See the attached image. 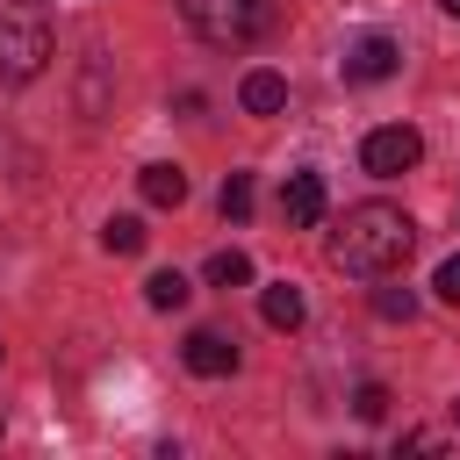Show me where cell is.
Listing matches in <instances>:
<instances>
[{"label": "cell", "mask_w": 460, "mask_h": 460, "mask_svg": "<svg viewBox=\"0 0 460 460\" xmlns=\"http://www.w3.org/2000/svg\"><path fill=\"white\" fill-rule=\"evenodd\" d=\"M410 244H417V223H410L395 201H359V208H345V223L331 230V259H338L345 273H359V280L395 273V266L410 259Z\"/></svg>", "instance_id": "6da1fadb"}, {"label": "cell", "mask_w": 460, "mask_h": 460, "mask_svg": "<svg viewBox=\"0 0 460 460\" xmlns=\"http://www.w3.org/2000/svg\"><path fill=\"white\" fill-rule=\"evenodd\" d=\"M43 65H50L43 0H0V86H29Z\"/></svg>", "instance_id": "7a4b0ae2"}, {"label": "cell", "mask_w": 460, "mask_h": 460, "mask_svg": "<svg viewBox=\"0 0 460 460\" xmlns=\"http://www.w3.org/2000/svg\"><path fill=\"white\" fill-rule=\"evenodd\" d=\"M180 22L216 50H244L273 29V0H180Z\"/></svg>", "instance_id": "3957f363"}, {"label": "cell", "mask_w": 460, "mask_h": 460, "mask_svg": "<svg viewBox=\"0 0 460 460\" xmlns=\"http://www.w3.org/2000/svg\"><path fill=\"white\" fill-rule=\"evenodd\" d=\"M424 158V137L410 129V122H388V129H374L367 144H359V165L374 172V180H395V172H410Z\"/></svg>", "instance_id": "277c9868"}, {"label": "cell", "mask_w": 460, "mask_h": 460, "mask_svg": "<svg viewBox=\"0 0 460 460\" xmlns=\"http://www.w3.org/2000/svg\"><path fill=\"white\" fill-rule=\"evenodd\" d=\"M395 58H402V50H395L388 36H359V43L345 50V79H352V86H374V79L395 72Z\"/></svg>", "instance_id": "5b68a950"}, {"label": "cell", "mask_w": 460, "mask_h": 460, "mask_svg": "<svg viewBox=\"0 0 460 460\" xmlns=\"http://www.w3.org/2000/svg\"><path fill=\"white\" fill-rule=\"evenodd\" d=\"M280 216H288L295 230L323 223V172H288V187H280Z\"/></svg>", "instance_id": "8992f818"}, {"label": "cell", "mask_w": 460, "mask_h": 460, "mask_svg": "<svg viewBox=\"0 0 460 460\" xmlns=\"http://www.w3.org/2000/svg\"><path fill=\"white\" fill-rule=\"evenodd\" d=\"M180 359H187L194 374H208V381H216V374H230V367H237V345H230L223 331H194V338L180 345Z\"/></svg>", "instance_id": "52a82bcc"}, {"label": "cell", "mask_w": 460, "mask_h": 460, "mask_svg": "<svg viewBox=\"0 0 460 460\" xmlns=\"http://www.w3.org/2000/svg\"><path fill=\"white\" fill-rule=\"evenodd\" d=\"M237 101H244V115H280V108H288V79H280V72H244Z\"/></svg>", "instance_id": "ba28073f"}, {"label": "cell", "mask_w": 460, "mask_h": 460, "mask_svg": "<svg viewBox=\"0 0 460 460\" xmlns=\"http://www.w3.org/2000/svg\"><path fill=\"white\" fill-rule=\"evenodd\" d=\"M259 316H266L273 331H295V323L309 316V302H302V288H295V280H273V288L259 295Z\"/></svg>", "instance_id": "9c48e42d"}, {"label": "cell", "mask_w": 460, "mask_h": 460, "mask_svg": "<svg viewBox=\"0 0 460 460\" xmlns=\"http://www.w3.org/2000/svg\"><path fill=\"white\" fill-rule=\"evenodd\" d=\"M144 201L151 208H180L187 201V172L180 165H144Z\"/></svg>", "instance_id": "30bf717a"}, {"label": "cell", "mask_w": 460, "mask_h": 460, "mask_svg": "<svg viewBox=\"0 0 460 460\" xmlns=\"http://www.w3.org/2000/svg\"><path fill=\"white\" fill-rule=\"evenodd\" d=\"M101 244L129 259V252H144V223H137V216H108V223H101Z\"/></svg>", "instance_id": "8fae6325"}, {"label": "cell", "mask_w": 460, "mask_h": 460, "mask_svg": "<svg viewBox=\"0 0 460 460\" xmlns=\"http://www.w3.org/2000/svg\"><path fill=\"white\" fill-rule=\"evenodd\" d=\"M208 280H216V288H244V280H252V259L230 244V252H216V259H208Z\"/></svg>", "instance_id": "7c38bea8"}, {"label": "cell", "mask_w": 460, "mask_h": 460, "mask_svg": "<svg viewBox=\"0 0 460 460\" xmlns=\"http://www.w3.org/2000/svg\"><path fill=\"white\" fill-rule=\"evenodd\" d=\"M223 216H230V223L252 216V172H230V180H223Z\"/></svg>", "instance_id": "4fadbf2b"}, {"label": "cell", "mask_w": 460, "mask_h": 460, "mask_svg": "<svg viewBox=\"0 0 460 460\" xmlns=\"http://www.w3.org/2000/svg\"><path fill=\"white\" fill-rule=\"evenodd\" d=\"M144 295H151V309H180V302H187V280H180V273H151Z\"/></svg>", "instance_id": "5bb4252c"}, {"label": "cell", "mask_w": 460, "mask_h": 460, "mask_svg": "<svg viewBox=\"0 0 460 460\" xmlns=\"http://www.w3.org/2000/svg\"><path fill=\"white\" fill-rule=\"evenodd\" d=\"M374 309H381L388 323H410V316H417V295H410V288H381V295H374Z\"/></svg>", "instance_id": "9a60e30c"}, {"label": "cell", "mask_w": 460, "mask_h": 460, "mask_svg": "<svg viewBox=\"0 0 460 460\" xmlns=\"http://www.w3.org/2000/svg\"><path fill=\"white\" fill-rule=\"evenodd\" d=\"M352 410H359L367 424H381V417H388V388H381V381H367V388L352 395Z\"/></svg>", "instance_id": "2e32d148"}, {"label": "cell", "mask_w": 460, "mask_h": 460, "mask_svg": "<svg viewBox=\"0 0 460 460\" xmlns=\"http://www.w3.org/2000/svg\"><path fill=\"white\" fill-rule=\"evenodd\" d=\"M431 295H438V302H453V309H460V259H446V266H438V273H431Z\"/></svg>", "instance_id": "e0dca14e"}, {"label": "cell", "mask_w": 460, "mask_h": 460, "mask_svg": "<svg viewBox=\"0 0 460 460\" xmlns=\"http://www.w3.org/2000/svg\"><path fill=\"white\" fill-rule=\"evenodd\" d=\"M438 7H446V14H453V22H460V0H438Z\"/></svg>", "instance_id": "ac0fdd59"}, {"label": "cell", "mask_w": 460, "mask_h": 460, "mask_svg": "<svg viewBox=\"0 0 460 460\" xmlns=\"http://www.w3.org/2000/svg\"><path fill=\"white\" fill-rule=\"evenodd\" d=\"M0 352H7V345H0Z\"/></svg>", "instance_id": "d6986e66"}]
</instances>
